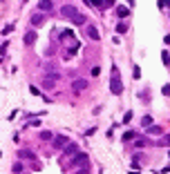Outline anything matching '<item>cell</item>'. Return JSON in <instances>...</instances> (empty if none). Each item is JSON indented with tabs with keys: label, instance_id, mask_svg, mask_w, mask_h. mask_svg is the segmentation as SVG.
<instances>
[{
	"label": "cell",
	"instance_id": "15",
	"mask_svg": "<svg viewBox=\"0 0 170 174\" xmlns=\"http://www.w3.org/2000/svg\"><path fill=\"white\" fill-rule=\"evenodd\" d=\"M145 132H148V134H150V136H152V134H161L163 130H161V127H159V125H145Z\"/></svg>",
	"mask_w": 170,
	"mask_h": 174
},
{
	"label": "cell",
	"instance_id": "5",
	"mask_svg": "<svg viewBox=\"0 0 170 174\" xmlns=\"http://www.w3.org/2000/svg\"><path fill=\"white\" fill-rule=\"evenodd\" d=\"M31 25L34 27H41V25H45V11H41V9H38L36 11V14H31Z\"/></svg>",
	"mask_w": 170,
	"mask_h": 174
},
{
	"label": "cell",
	"instance_id": "18",
	"mask_svg": "<svg viewBox=\"0 0 170 174\" xmlns=\"http://www.w3.org/2000/svg\"><path fill=\"white\" fill-rule=\"evenodd\" d=\"M137 136H139V132H137V130H134V132L130 130V132L123 134V141H132V138H137Z\"/></svg>",
	"mask_w": 170,
	"mask_h": 174
},
{
	"label": "cell",
	"instance_id": "26",
	"mask_svg": "<svg viewBox=\"0 0 170 174\" xmlns=\"http://www.w3.org/2000/svg\"><path fill=\"white\" fill-rule=\"evenodd\" d=\"M141 123H143V125H150V123H152V116H143V119H141Z\"/></svg>",
	"mask_w": 170,
	"mask_h": 174
},
{
	"label": "cell",
	"instance_id": "32",
	"mask_svg": "<svg viewBox=\"0 0 170 174\" xmlns=\"http://www.w3.org/2000/svg\"><path fill=\"white\" fill-rule=\"evenodd\" d=\"M166 5H168V7H170V0H166Z\"/></svg>",
	"mask_w": 170,
	"mask_h": 174
},
{
	"label": "cell",
	"instance_id": "24",
	"mask_svg": "<svg viewBox=\"0 0 170 174\" xmlns=\"http://www.w3.org/2000/svg\"><path fill=\"white\" fill-rule=\"evenodd\" d=\"M161 94H163V96H170V85H163L161 87Z\"/></svg>",
	"mask_w": 170,
	"mask_h": 174
},
{
	"label": "cell",
	"instance_id": "27",
	"mask_svg": "<svg viewBox=\"0 0 170 174\" xmlns=\"http://www.w3.org/2000/svg\"><path fill=\"white\" fill-rule=\"evenodd\" d=\"M14 172H22V163H14V167H11Z\"/></svg>",
	"mask_w": 170,
	"mask_h": 174
},
{
	"label": "cell",
	"instance_id": "12",
	"mask_svg": "<svg viewBox=\"0 0 170 174\" xmlns=\"http://www.w3.org/2000/svg\"><path fill=\"white\" fill-rule=\"evenodd\" d=\"M38 9L45 11V14H47V11H52V0H41V2H38Z\"/></svg>",
	"mask_w": 170,
	"mask_h": 174
},
{
	"label": "cell",
	"instance_id": "11",
	"mask_svg": "<svg viewBox=\"0 0 170 174\" xmlns=\"http://www.w3.org/2000/svg\"><path fill=\"white\" fill-rule=\"evenodd\" d=\"M116 16L119 18H128L130 16V7H126V5H116Z\"/></svg>",
	"mask_w": 170,
	"mask_h": 174
},
{
	"label": "cell",
	"instance_id": "31",
	"mask_svg": "<svg viewBox=\"0 0 170 174\" xmlns=\"http://www.w3.org/2000/svg\"><path fill=\"white\" fill-rule=\"evenodd\" d=\"M163 43H166V45H170V33H168V36H163Z\"/></svg>",
	"mask_w": 170,
	"mask_h": 174
},
{
	"label": "cell",
	"instance_id": "30",
	"mask_svg": "<svg viewBox=\"0 0 170 174\" xmlns=\"http://www.w3.org/2000/svg\"><path fill=\"white\" fill-rule=\"evenodd\" d=\"M105 2V7H112V5H116V0H103Z\"/></svg>",
	"mask_w": 170,
	"mask_h": 174
},
{
	"label": "cell",
	"instance_id": "25",
	"mask_svg": "<svg viewBox=\"0 0 170 174\" xmlns=\"http://www.w3.org/2000/svg\"><path fill=\"white\" fill-rule=\"evenodd\" d=\"M132 121V112H126V116H123V123H130Z\"/></svg>",
	"mask_w": 170,
	"mask_h": 174
},
{
	"label": "cell",
	"instance_id": "3",
	"mask_svg": "<svg viewBox=\"0 0 170 174\" xmlns=\"http://www.w3.org/2000/svg\"><path fill=\"white\" fill-rule=\"evenodd\" d=\"M72 165H78V167L83 165V172H87V170H90V163H87V154L78 150V152L74 154V161H72Z\"/></svg>",
	"mask_w": 170,
	"mask_h": 174
},
{
	"label": "cell",
	"instance_id": "6",
	"mask_svg": "<svg viewBox=\"0 0 170 174\" xmlns=\"http://www.w3.org/2000/svg\"><path fill=\"white\" fill-rule=\"evenodd\" d=\"M36 31H34V29H27L25 31V36H22V43H25V45H34V43H36Z\"/></svg>",
	"mask_w": 170,
	"mask_h": 174
},
{
	"label": "cell",
	"instance_id": "16",
	"mask_svg": "<svg viewBox=\"0 0 170 174\" xmlns=\"http://www.w3.org/2000/svg\"><path fill=\"white\" fill-rule=\"evenodd\" d=\"M38 138H41V141H52V138H54V134L49 132V130H43L41 134H38Z\"/></svg>",
	"mask_w": 170,
	"mask_h": 174
},
{
	"label": "cell",
	"instance_id": "2",
	"mask_svg": "<svg viewBox=\"0 0 170 174\" xmlns=\"http://www.w3.org/2000/svg\"><path fill=\"white\" fill-rule=\"evenodd\" d=\"M110 92L112 94H123V85H121V74H119V67H112V83H110Z\"/></svg>",
	"mask_w": 170,
	"mask_h": 174
},
{
	"label": "cell",
	"instance_id": "14",
	"mask_svg": "<svg viewBox=\"0 0 170 174\" xmlns=\"http://www.w3.org/2000/svg\"><path fill=\"white\" fill-rule=\"evenodd\" d=\"M85 87H87V81H83V78H78V81H74V92H83Z\"/></svg>",
	"mask_w": 170,
	"mask_h": 174
},
{
	"label": "cell",
	"instance_id": "4",
	"mask_svg": "<svg viewBox=\"0 0 170 174\" xmlns=\"http://www.w3.org/2000/svg\"><path fill=\"white\" fill-rule=\"evenodd\" d=\"M58 78H60L58 71H49V74L45 76V81H43V87H45V89H54V87H56V81H58Z\"/></svg>",
	"mask_w": 170,
	"mask_h": 174
},
{
	"label": "cell",
	"instance_id": "8",
	"mask_svg": "<svg viewBox=\"0 0 170 174\" xmlns=\"http://www.w3.org/2000/svg\"><path fill=\"white\" fill-rule=\"evenodd\" d=\"M76 152H78V145H76V143H67L65 147H63V154H65V156H74Z\"/></svg>",
	"mask_w": 170,
	"mask_h": 174
},
{
	"label": "cell",
	"instance_id": "1",
	"mask_svg": "<svg viewBox=\"0 0 170 174\" xmlns=\"http://www.w3.org/2000/svg\"><path fill=\"white\" fill-rule=\"evenodd\" d=\"M60 16H63V18H67L70 22H74V25H78V27L87 22V18H85V16H83L76 7H72V5H65V7L60 9Z\"/></svg>",
	"mask_w": 170,
	"mask_h": 174
},
{
	"label": "cell",
	"instance_id": "13",
	"mask_svg": "<svg viewBox=\"0 0 170 174\" xmlns=\"http://www.w3.org/2000/svg\"><path fill=\"white\" fill-rule=\"evenodd\" d=\"M90 5H92V7H94L96 11H105V9H107L103 0H90Z\"/></svg>",
	"mask_w": 170,
	"mask_h": 174
},
{
	"label": "cell",
	"instance_id": "20",
	"mask_svg": "<svg viewBox=\"0 0 170 174\" xmlns=\"http://www.w3.org/2000/svg\"><path fill=\"white\" fill-rule=\"evenodd\" d=\"M128 31V22H119L116 25V33H126Z\"/></svg>",
	"mask_w": 170,
	"mask_h": 174
},
{
	"label": "cell",
	"instance_id": "21",
	"mask_svg": "<svg viewBox=\"0 0 170 174\" xmlns=\"http://www.w3.org/2000/svg\"><path fill=\"white\" fill-rule=\"evenodd\" d=\"M132 76L137 78V81L141 78V67H139V65H132Z\"/></svg>",
	"mask_w": 170,
	"mask_h": 174
},
{
	"label": "cell",
	"instance_id": "7",
	"mask_svg": "<svg viewBox=\"0 0 170 174\" xmlns=\"http://www.w3.org/2000/svg\"><path fill=\"white\" fill-rule=\"evenodd\" d=\"M78 49H81V43H78V40H72L70 49H67V52H65V58H72V56H74V54L78 52Z\"/></svg>",
	"mask_w": 170,
	"mask_h": 174
},
{
	"label": "cell",
	"instance_id": "17",
	"mask_svg": "<svg viewBox=\"0 0 170 174\" xmlns=\"http://www.w3.org/2000/svg\"><path fill=\"white\" fill-rule=\"evenodd\" d=\"M18 156H20V159H29V161H34V159H36V156H34V152H29V150H20V152H18Z\"/></svg>",
	"mask_w": 170,
	"mask_h": 174
},
{
	"label": "cell",
	"instance_id": "23",
	"mask_svg": "<svg viewBox=\"0 0 170 174\" xmlns=\"http://www.w3.org/2000/svg\"><path fill=\"white\" fill-rule=\"evenodd\" d=\"M63 38H67V40H74V31H72V29H65V31H63Z\"/></svg>",
	"mask_w": 170,
	"mask_h": 174
},
{
	"label": "cell",
	"instance_id": "28",
	"mask_svg": "<svg viewBox=\"0 0 170 174\" xmlns=\"http://www.w3.org/2000/svg\"><path fill=\"white\" fill-rule=\"evenodd\" d=\"M7 47H9V43H2V45H0V54H7Z\"/></svg>",
	"mask_w": 170,
	"mask_h": 174
},
{
	"label": "cell",
	"instance_id": "19",
	"mask_svg": "<svg viewBox=\"0 0 170 174\" xmlns=\"http://www.w3.org/2000/svg\"><path fill=\"white\" fill-rule=\"evenodd\" d=\"M161 60H163V65H166V67H170V52H168V49H163V52H161Z\"/></svg>",
	"mask_w": 170,
	"mask_h": 174
},
{
	"label": "cell",
	"instance_id": "10",
	"mask_svg": "<svg viewBox=\"0 0 170 174\" xmlns=\"http://www.w3.org/2000/svg\"><path fill=\"white\" fill-rule=\"evenodd\" d=\"M54 141V147H58V150H63L67 143H70V136H58V138H52Z\"/></svg>",
	"mask_w": 170,
	"mask_h": 174
},
{
	"label": "cell",
	"instance_id": "29",
	"mask_svg": "<svg viewBox=\"0 0 170 174\" xmlns=\"http://www.w3.org/2000/svg\"><path fill=\"white\" fill-rule=\"evenodd\" d=\"M101 74V67H92V76H99Z\"/></svg>",
	"mask_w": 170,
	"mask_h": 174
},
{
	"label": "cell",
	"instance_id": "22",
	"mask_svg": "<svg viewBox=\"0 0 170 174\" xmlns=\"http://www.w3.org/2000/svg\"><path fill=\"white\" fill-rule=\"evenodd\" d=\"M14 31V22H9V25H5V29H2V36H7V33Z\"/></svg>",
	"mask_w": 170,
	"mask_h": 174
},
{
	"label": "cell",
	"instance_id": "9",
	"mask_svg": "<svg viewBox=\"0 0 170 174\" xmlns=\"http://www.w3.org/2000/svg\"><path fill=\"white\" fill-rule=\"evenodd\" d=\"M87 38L90 40H99L101 38V33H99V29H96L94 25H87Z\"/></svg>",
	"mask_w": 170,
	"mask_h": 174
}]
</instances>
